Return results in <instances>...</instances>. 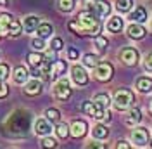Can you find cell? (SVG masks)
Here are the masks:
<instances>
[{
    "mask_svg": "<svg viewBox=\"0 0 152 149\" xmlns=\"http://www.w3.org/2000/svg\"><path fill=\"white\" fill-rule=\"evenodd\" d=\"M69 30H73L78 35H99L100 33V21L92 10H81L76 21L69 23Z\"/></svg>",
    "mask_w": 152,
    "mask_h": 149,
    "instance_id": "6da1fadb",
    "label": "cell"
},
{
    "mask_svg": "<svg viewBox=\"0 0 152 149\" xmlns=\"http://www.w3.org/2000/svg\"><path fill=\"white\" fill-rule=\"evenodd\" d=\"M29 123H31V114L24 109H18L10 114L7 121H5V130L10 135L16 137H23L26 135V132L29 130Z\"/></svg>",
    "mask_w": 152,
    "mask_h": 149,
    "instance_id": "7a4b0ae2",
    "label": "cell"
},
{
    "mask_svg": "<svg viewBox=\"0 0 152 149\" xmlns=\"http://www.w3.org/2000/svg\"><path fill=\"white\" fill-rule=\"evenodd\" d=\"M81 111L99 121H111V113L104 108H99L95 103H90V101H85L81 104Z\"/></svg>",
    "mask_w": 152,
    "mask_h": 149,
    "instance_id": "3957f363",
    "label": "cell"
},
{
    "mask_svg": "<svg viewBox=\"0 0 152 149\" xmlns=\"http://www.w3.org/2000/svg\"><path fill=\"white\" fill-rule=\"evenodd\" d=\"M132 104H133V94L130 92V90L121 89V90H118V92L114 94V106H116V109L124 111V109H128Z\"/></svg>",
    "mask_w": 152,
    "mask_h": 149,
    "instance_id": "277c9868",
    "label": "cell"
},
{
    "mask_svg": "<svg viewBox=\"0 0 152 149\" xmlns=\"http://www.w3.org/2000/svg\"><path fill=\"white\" fill-rule=\"evenodd\" d=\"M54 95L59 101H67L71 97V83L67 78H61L56 85H54Z\"/></svg>",
    "mask_w": 152,
    "mask_h": 149,
    "instance_id": "5b68a950",
    "label": "cell"
},
{
    "mask_svg": "<svg viewBox=\"0 0 152 149\" xmlns=\"http://www.w3.org/2000/svg\"><path fill=\"white\" fill-rule=\"evenodd\" d=\"M149 130L147 128H143V127H137L135 130L132 132V142L135 146H138V148H143L145 144H149Z\"/></svg>",
    "mask_w": 152,
    "mask_h": 149,
    "instance_id": "8992f818",
    "label": "cell"
},
{
    "mask_svg": "<svg viewBox=\"0 0 152 149\" xmlns=\"http://www.w3.org/2000/svg\"><path fill=\"white\" fill-rule=\"evenodd\" d=\"M113 73H114V69H113V66L109 64V63H99V66L95 68V78L97 80H100V82H107V80H111L113 78Z\"/></svg>",
    "mask_w": 152,
    "mask_h": 149,
    "instance_id": "52a82bcc",
    "label": "cell"
},
{
    "mask_svg": "<svg viewBox=\"0 0 152 149\" xmlns=\"http://www.w3.org/2000/svg\"><path fill=\"white\" fill-rule=\"evenodd\" d=\"M119 57H121V61H123L124 64L135 66V64H137V61H138V50H137V49H133V47H126V49L121 50Z\"/></svg>",
    "mask_w": 152,
    "mask_h": 149,
    "instance_id": "ba28073f",
    "label": "cell"
},
{
    "mask_svg": "<svg viewBox=\"0 0 152 149\" xmlns=\"http://www.w3.org/2000/svg\"><path fill=\"white\" fill-rule=\"evenodd\" d=\"M71 76H73V82L76 85H86L88 83V74H86L85 68L80 64H76L71 68Z\"/></svg>",
    "mask_w": 152,
    "mask_h": 149,
    "instance_id": "9c48e42d",
    "label": "cell"
},
{
    "mask_svg": "<svg viewBox=\"0 0 152 149\" xmlns=\"http://www.w3.org/2000/svg\"><path fill=\"white\" fill-rule=\"evenodd\" d=\"M88 130V125H86L85 120H75L71 123V127H69V134L76 137V139H80V137H83Z\"/></svg>",
    "mask_w": 152,
    "mask_h": 149,
    "instance_id": "30bf717a",
    "label": "cell"
},
{
    "mask_svg": "<svg viewBox=\"0 0 152 149\" xmlns=\"http://www.w3.org/2000/svg\"><path fill=\"white\" fill-rule=\"evenodd\" d=\"M52 132V125L47 118H38L35 121V134L37 135H42V137H47L48 134Z\"/></svg>",
    "mask_w": 152,
    "mask_h": 149,
    "instance_id": "8fae6325",
    "label": "cell"
},
{
    "mask_svg": "<svg viewBox=\"0 0 152 149\" xmlns=\"http://www.w3.org/2000/svg\"><path fill=\"white\" fill-rule=\"evenodd\" d=\"M111 12V4L105 2V0H97L95 2V7H94V14L97 18H107Z\"/></svg>",
    "mask_w": 152,
    "mask_h": 149,
    "instance_id": "7c38bea8",
    "label": "cell"
},
{
    "mask_svg": "<svg viewBox=\"0 0 152 149\" xmlns=\"http://www.w3.org/2000/svg\"><path fill=\"white\" fill-rule=\"evenodd\" d=\"M126 33H128V37L133 38V40H142V38L145 37V28H143L142 24L133 23V24H130V26L126 28Z\"/></svg>",
    "mask_w": 152,
    "mask_h": 149,
    "instance_id": "4fadbf2b",
    "label": "cell"
},
{
    "mask_svg": "<svg viewBox=\"0 0 152 149\" xmlns=\"http://www.w3.org/2000/svg\"><path fill=\"white\" fill-rule=\"evenodd\" d=\"M128 19L133 21V23H137V24L145 23V21H147V10H145V7H137L133 12H130Z\"/></svg>",
    "mask_w": 152,
    "mask_h": 149,
    "instance_id": "5bb4252c",
    "label": "cell"
},
{
    "mask_svg": "<svg viewBox=\"0 0 152 149\" xmlns=\"http://www.w3.org/2000/svg\"><path fill=\"white\" fill-rule=\"evenodd\" d=\"M14 82L16 83H19V85H23V83H26L28 82V76H29V73H28V69L24 68V66H16L14 68Z\"/></svg>",
    "mask_w": 152,
    "mask_h": 149,
    "instance_id": "9a60e30c",
    "label": "cell"
},
{
    "mask_svg": "<svg viewBox=\"0 0 152 149\" xmlns=\"http://www.w3.org/2000/svg\"><path fill=\"white\" fill-rule=\"evenodd\" d=\"M24 92L28 94V95H38V94L42 92V82L38 78L31 80V82H26L24 83Z\"/></svg>",
    "mask_w": 152,
    "mask_h": 149,
    "instance_id": "2e32d148",
    "label": "cell"
},
{
    "mask_svg": "<svg viewBox=\"0 0 152 149\" xmlns=\"http://www.w3.org/2000/svg\"><path fill=\"white\" fill-rule=\"evenodd\" d=\"M142 121V111L138 108H132L128 111V116H126V125H138Z\"/></svg>",
    "mask_w": 152,
    "mask_h": 149,
    "instance_id": "e0dca14e",
    "label": "cell"
},
{
    "mask_svg": "<svg viewBox=\"0 0 152 149\" xmlns=\"http://www.w3.org/2000/svg\"><path fill=\"white\" fill-rule=\"evenodd\" d=\"M121 30H123V19L119 18V16L109 18V21H107V31L118 33V31H121Z\"/></svg>",
    "mask_w": 152,
    "mask_h": 149,
    "instance_id": "ac0fdd59",
    "label": "cell"
},
{
    "mask_svg": "<svg viewBox=\"0 0 152 149\" xmlns=\"http://www.w3.org/2000/svg\"><path fill=\"white\" fill-rule=\"evenodd\" d=\"M137 89L140 90V92L147 94L152 90V78H149V76H142V78H138L137 80Z\"/></svg>",
    "mask_w": 152,
    "mask_h": 149,
    "instance_id": "d6986e66",
    "label": "cell"
},
{
    "mask_svg": "<svg viewBox=\"0 0 152 149\" xmlns=\"http://www.w3.org/2000/svg\"><path fill=\"white\" fill-rule=\"evenodd\" d=\"M37 33H38V38H47L54 33V28L48 23H40L38 28H37Z\"/></svg>",
    "mask_w": 152,
    "mask_h": 149,
    "instance_id": "ffe728a7",
    "label": "cell"
},
{
    "mask_svg": "<svg viewBox=\"0 0 152 149\" xmlns=\"http://www.w3.org/2000/svg\"><path fill=\"white\" fill-rule=\"evenodd\" d=\"M38 24H40V19L37 16H28V18L24 19V23H23V28L29 33V31H35L38 28Z\"/></svg>",
    "mask_w": 152,
    "mask_h": 149,
    "instance_id": "44dd1931",
    "label": "cell"
},
{
    "mask_svg": "<svg viewBox=\"0 0 152 149\" xmlns=\"http://www.w3.org/2000/svg\"><path fill=\"white\" fill-rule=\"evenodd\" d=\"M92 135H94L95 139L102 140V139H107V135H109V130H107V127L105 125H95L94 130H92Z\"/></svg>",
    "mask_w": 152,
    "mask_h": 149,
    "instance_id": "7402d4cb",
    "label": "cell"
},
{
    "mask_svg": "<svg viewBox=\"0 0 152 149\" xmlns=\"http://www.w3.org/2000/svg\"><path fill=\"white\" fill-rule=\"evenodd\" d=\"M21 31H23V24L19 23L18 19L12 18V21H10V24H9V30H7V35H10V37H19Z\"/></svg>",
    "mask_w": 152,
    "mask_h": 149,
    "instance_id": "603a6c76",
    "label": "cell"
},
{
    "mask_svg": "<svg viewBox=\"0 0 152 149\" xmlns=\"http://www.w3.org/2000/svg\"><path fill=\"white\" fill-rule=\"evenodd\" d=\"M66 68H67V66H66V63H64V61H59V59H57L56 63L52 64V71H50L52 78H57V76H61V74L66 71Z\"/></svg>",
    "mask_w": 152,
    "mask_h": 149,
    "instance_id": "cb8c5ba5",
    "label": "cell"
},
{
    "mask_svg": "<svg viewBox=\"0 0 152 149\" xmlns=\"http://www.w3.org/2000/svg\"><path fill=\"white\" fill-rule=\"evenodd\" d=\"M132 7H133V0H116V10L121 12V14L130 12Z\"/></svg>",
    "mask_w": 152,
    "mask_h": 149,
    "instance_id": "d4e9b609",
    "label": "cell"
},
{
    "mask_svg": "<svg viewBox=\"0 0 152 149\" xmlns=\"http://www.w3.org/2000/svg\"><path fill=\"white\" fill-rule=\"evenodd\" d=\"M94 103L99 106V108H104V109H107V106L111 104V97L107 95V94H97L94 97Z\"/></svg>",
    "mask_w": 152,
    "mask_h": 149,
    "instance_id": "484cf974",
    "label": "cell"
},
{
    "mask_svg": "<svg viewBox=\"0 0 152 149\" xmlns=\"http://www.w3.org/2000/svg\"><path fill=\"white\" fill-rule=\"evenodd\" d=\"M28 63L33 66V68H42V64H43V56L38 54V52H29L28 54Z\"/></svg>",
    "mask_w": 152,
    "mask_h": 149,
    "instance_id": "4316f807",
    "label": "cell"
},
{
    "mask_svg": "<svg viewBox=\"0 0 152 149\" xmlns=\"http://www.w3.org/2000/svg\"><path fill=\"white\" fill-rule=\"evenodd\" d=\"M10 21H12L10 14H0V33H7Z\"/></svg>",
    "mask_w": 152,
    "mask_h": 149,
    "instance_id": "83f0119b",
    "label": "cell"
},
{
    "mask_svg": "<svg viewBox=\"0 0 152 149\" xmlns=\"http://www.w3.org/2000/svg\"><path fill=\"white\" fill-rule=\"evenodd\" d=\"M57 5L62 12H71L75 9V0H57Z\"/></svg>",
    "mask_w": 152,
    "mask_h": 149,
    "instance_id": "f1b7e54d",
    "label": "cell"
},
{
    "mask_svg": "<svg viewBox=\"0 0 152 149\" xmlns=\"http://www.w3.org/2000/svg\"><path fill=\"white\" fill-rule=\"evenodd\" d=\"M83 64L88 66V68H97L99 66V57L94 56V54H85L83 56Z\"/></svg>",
    "mask_w": 152,
    "mask_h": 149,
    "instance_id": "f546056e",
    "label": "cell"
},
{
    "mask_svg": "<svg viewBox=\"0 0 152 149\" xmlns=\"http://www.w3.org/2000/svg\"><path fill=\"white\" fill-rule=\"evenodd\" d=\"M56 134L61 137V139H66L67 135H69V127H67L66 123H59L56 127Z\"/></svg>",
    "mask_w": 152,
    "mask_h": 149,
    "instance_id": "4dcf8cb0",
    "label": "cell"
},
{
    "mask_svg": "<svg viewBox=\"0 0 152 149\" xmlns=\"http://www.w3.org/2000/svg\"><path fill=\"white\" fill-rule=\"evenodd\" d=\"M45 116H47L48 121H59L61 113H59V109H56V108H48L47 111H45Z\"/></svg>",
    "mask_w": 152,
    "mask_h": 149,
    "instance_id": "1f68e13d",
    "label": "cell"
},
{
    "mask_svg": "<svg viewBox=\"0 0 152 149\" xmlns=\"http://www.w3.org/2000/svg\"><path fill=\"white\" fill-rule=\"evenodd\" d=\"M42 148H43V149H56L57 148V140L47 135V137H43V139H42Z\"/></svg>",
    "mask_w": 152,
    "mask_h": 149,
    "instance_id": "d6a6232c",
    "label": "cell"
},
{
    "mask_svg": "<svg viewBox=\"0 0 152 149\" xmlns=\"http://www.w3.org/2000/svg\"><path fill=\"white\" fill-rule=\"evenodd\" d=\"M31 45H33L35 50H43L45 42H43V38H33V40H31Z\"/></svg>",
    "mask_w": 152,
    "mask_h": 149,
    "instance_id": "836d02e7",
    "label": "cell"
},
{
    "mask_svg": "<svg viewBox=\"0 0 152 149\" xmlns=\"http://www.w3.org/2000/svg\"><path fill=\"white\" fill-rule=\"evenodd\" d=\"M85 149H107L104 142H100V140H94V142H90V144H86Z\"/></svg>",
    "mask_w": 152,
    "mask_h": 149,
    "instance_id": "e575fe53",
    "label": "cell"
},
{
    "mask_svg": "<svg viewBox=\"0 0 152 149\" xmlns=\"http://www.w3.org/2000/svg\"><path fill=\"white\" fill-rule=\"evenodd\" d=\"M9 66L7 64H0V80L4 82V80H7L9 78Z\"/></svg>",
    "mask_w": 152,
    "mask_h": 149,
    "instance_id": "d590c367",
    "label": "cell"
},
{
    "mask_svg": "<svg viewBox=\"0 0 152 149\" xmlns=\"http://www.w3.org/2000/svg\"><path fill=\"white\" fill-rule=\"evenodd\" d=\"M95 45L100 47V49H105V47H107V38L102 37V35H97V37H95Z\"/></svg>",
    "mask_w": 152,
    "mask_h": 149,
    "instance_id": "8d00e7d4",
    "label": "cell"
},
{
    "mask_svg": "<svg viewBox=\"0 0 152 149\" xmlns=\"http://www.w3.org/2000/svg\"><path fill=\"white\" fill-rule=\"evenodd\" d=\"M50 49H52V50H61V49H62V40H61V38H52V42H50Z\"/></svg>",
    "mask_w": 152,
    "mask_h": 149,
    "instance_id": "74e56055",
    "label": "cell"
},
{
    "mask_svg": "<svg viewBox=\"0 0 152 149\" xmlns=\"http://www.w3.org/2000/svg\"><path fill=\"white\" fill-rule=\"evenodd\" d=\"M95 2H97V0H83V7H85V10H92V12H94Z\"/></svg>",
    "mask_w": 152,
    "mask_h": 149,
    "instance_id": "f35d334b",
    "label": "cell"
},
{
    "mask_svg": "<svg viewBox=\"0 0 152 149\" xmlns=\"http://www.w3.org/2000/svg\"><path fill=\"white\" fill-rule=\"evenodd\" d=\"M145 69L152 73V52L151 54H147V57H145Z\"/></svg>",
    "mask_w": 152,
    "mask_h": 149,
    "instance_id": "ab89813d",
    "label": "cell"
},
{
    "mask_svg": "<svg viewBox=\"0 0 152 149\" xmlns=\"http://www.w3.org/2000/svg\"><path fill=\"white\" fill-rule=\"evenodd\" d=\"M78 56H80V54H78V50L73 49V47L67 50V57H69V59H73V61H75V59H78Z\"/></svg>",
    "mask_w": 152,
    "mask_h": 149,
    "instance_id": "60d3db41",
    "label": "cell"
},
{
    "mask_svg": "<svg viewBox=\"0 0 152 149\" xmlns=\"http://www.w3.org/2000/svg\"><path fill=\"white\" fill-rule=\"evenodd\" d=\"M9 94V89H7V85H4V82L0 80V97H5Z\"/></svg>",
    "mask_w": 152,
    "mask_h": 149,
    "instance_id": "b9f144b4",
    "label": "cell"
},
{
    "mask_svg": "<svg viewBox=\"0 0 152 149\" xmlns=\"http://www.w3.org/2000/svg\"><path fill=\"white\" fill-rule=\"evenodd\" d=\"M116 149H130V144L126 142V140H119L118 142V148Z\"/></svg>",
    "mask_w": 152,
    "mask_h": 149,
    "instance_id": "7bdbcfd3",
    "label": "cell"
},
{
    "mask_svg": "<svg viewBox=\"0 0 152 149\" xmlns=\"http://www.w3.org/2000/svg\"><path fill=\"white\" fill-rule=\"evenodd\" d=\"M7 5V0H0V7H5Z\"/></svg>",
    "mask_w": 152,
    "mask_h": 149,
    "instance_id": "ee69618b",
    "label": "cell"
},
{
    "mask_svg": "<svg viewBox=\"0 0 152 149\" xmlns=\"http://www.w3.org/2000/svg\"><path fill=\"white\" fill-rule=\"evenodd\" d=\"M149 111H151V114H152V99H151V103H149Z\"/></svg>",
    "mask_w": 152,
    "mask_h": 149,
    "instance_id": "f6af8a7d",
    "label": "cell"
},
{
    "mask_svg": "<svg viewBox=\"0 0 152 149\" xmlns=\"http://www.w3.org/2000/svg\"><path fill=\"white\" fill-rule=\"evenodd\" d=\"M149 146H151V149H152V139H151V140H149Z\"/></svg>",
    "mask_w": 152,
    "mask_h": 149,
    "instance_id": "bcb514c9",
    "label": "cell"
}]
</instances>
